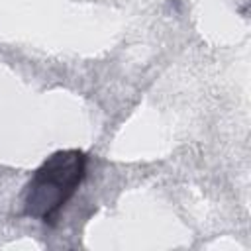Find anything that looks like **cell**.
I'll return each mask as SVG.
<instances>
[{"label": "cell", "mask_w": 251, "mask_h": 251, "mask_svg": "<svg viewBox=\"0 0 251 251\" xmlns=\"http://www.w3.org/2000/svg\"><path fill=\"white\" fill-rule=\"evenodd\" d=\"M86 155L63 149L47 157L24 188V216L53 224L86 176Z\"/></svg>", "instance_id": "1"}]
</instances>
